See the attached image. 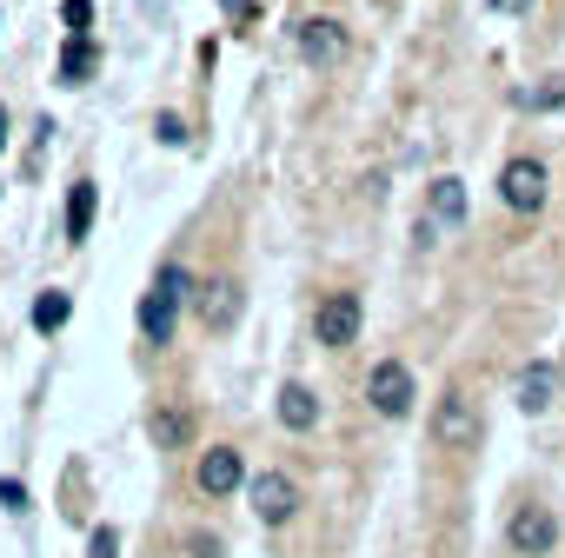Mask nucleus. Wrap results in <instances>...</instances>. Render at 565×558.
Listing matches in <instances>:
<instances>
[{
    "label": "nucleus",
    "instance_id": "nucleus-11",
    "mask_svg": "<svg viewBox=\"0 0 565 558\" xmlns=\"http://www.w3.org/2000/svg\"><path fill=\"white\" fill-rule=\"evenodd\" d=\"M512 399H519V412H545V406L558 399V373H552L545 360H532V366L512 379Z\"/></svg>",
    "mask_w": 565,
    "mask_h": 558
},
{
    "label": "nucleus",
    "instance_id": "nucleus-7",
    "mask_svg": "<svg viewBox=\"0 0 565 558\" xmlns=\"http://www.w3.org/2000/svg\"><path fill=\"white\" fill-rule=\"evenodd\" d=\"M313 333H320V346H353L360 340V293H327L313 313Z\"/></svg>",
    "mask_w": 565,
    "mask_h": 558
},
{
    "label": "nucleus",
    "instance_id": "nucleus-22",
    "mask_svg": "<svg viewBox=\"0 0 565 558\" xmlns=\"http://www.w3.org/2000/svg\"><path fill=\"white\" fill-rule=\"evenodd\" d=\"M153 133H160V140H167V147H180V140H186V127H180V120H173V114H160V120H153Z\"/></svg>",
    "mask_w": 565,
    "mask_h": 558
},
{
    "label": "nucleus",
    "instance_id": "nucleus-24",
    "mask_svg": "<svg viewBox=\"0 0 565 558\" xmlns=\"http://www.w3.org/2000/svg\"><path fill=\"white\" fill-rule=\"evenodd\" d=\"M532 0H492V14H525Z\"/></svg>",
    "mask_w": 565,
    "mask_h": 558
},
{
    "label": "nucleus",
    "instance_id": "nucleus-25",
    "mask_svg": "<svg viewBox=\"0 0 565 558\" xmlns=\"http://www.w3.org/2000/svg\"><path fill=\"white\" fill-rule=\"evenodd\" d=\"M0 147H8V107H0Z\"/></svg>",
    "mask_w": 565,
    "mask_h": 558
},
{
    "label": "nucleus",
    "instance_id": "nucleus-6",
    "mask_svg": "<svg viewBox=\"0 0 565 558\" xmlns=\"http://www.w3.org/2000/svg\"><path fill=\"white\" fill-rule=\"evenodd\" d=\"M499 200H505L512 213H539V206H545V167H539V160H505Z\"/></svg>",
    "mask_w": 565,
    "mask_h": 558
},
{
    "label": "nucleus",
    "instance_id": "nucleus-9",
    "mask_svg": "<svg viewBox=\"0 0 565 558\" xmlns=\"http://www.w3.org/2000/svg\"><path fill=\"white\" fill-rule=\"evenodd\" d=\"M239 279H206V287H200V320L213 326V333H233L239 326Z\"/></svg>",
    "mask_w": 565,
    "mask_h": 558
},
{
    "label": "nucleus",
    "instance_id": "nucleus-15",
    "mask_svg": "<svg viewBox=\"0 0 565 558\" xmlns=\"http://www.w3.org/2000/svg\"><path fill=\"white\" fill-rule=\"evenodd\" d=\"M87 226H94V180H74V193H67V239H87Z\"/></svg>",
    "mask_w": 565,
    "mask_h": 558
},
{
    "label": "nucleus",
    "instance_id": "nucleus-23",
    "mask_svg": "<svg viewBox=\"0 0 565 558\" xmlns=\"http://www.w3.org/2000/svg\"><path fill=\"white\" fill-rule=\"evenodd\" d=\"M186 551H193V558H220V538H206V532H193V538H186Z\"/></svg>",
    "mask_w": 565,
    "mask_h": 558
},
{
    "label": "nucleus",
    "instance_id": "nucleus-13",
    "mask_svg": "<svg viewBox=\"0 0 565 558\" xmlns=\"http://www.w3.org/2000/svg\"><path fill=\"white\" fill-rule=\"evenodd\" d=\"M94 61H100V54H94V41H87V34H74V41L61 47V87H81V81L94 74Z\"/></svg>",
    "mask_w": 565,
    "mask_h": 558
},
{
    "label": "nucleus",
    "instance_id": "nucleus-5",
    "mask_svg": "<svg viewBox=\"0 0 565 558\" xmlns=\"http://www.w3.org/2000/svg\"><path fill=\"white\" fill-rule=\"evenodd\" d=\"M505 538H512V551H519V558H545V551L558 545V518H552L545 505H519V512H512V525H505Z\"/></svg>",
    "mask_w": 565,
    "mask_h": 558
},
{
    "label": "nucleus",
    "instance_id": "nucleus-19",
    "mask_svg": "<svg viewBox=\"0 0 565 558\" xmlns=\"http://www.w3.org/2000/svg\"><path fill=\"white\" fill-rule=\"evenodd\" d=\"M61 21H67L74 34H87V21H94V0H61Z\"/></svg>",
    "mask_w": 565,
    "mask_h": 558
},
{
    "label": "nucleus",
    "instance_id": "nucleus-14",
    "mask_svg": "<svg viewBox=\"0 0 565 558\" xmlns=\"http://www.w3.org/2000/svg\"><path fill=\"white\" fill-rule=\"evenodd\" d=\"M452 219H466V180H433V226H452Z\"/></svg>",
    "mask_w": 565,
    "mask_h": 558
},
{
    "label": "nucleus",
    "instance_id": "nucleus-16",
    "mask_svg": "<svg viewBox=\"0 0 565 558\" xmlns=\"http://www.w3.org/2000/svg\"><path fill=\"white\" fill-rule=\"evenodd\" d=\"M186 439H193V419H186V412H173V406L153 412V446H160V452H180Z\"/></svg>",
    "mask_w": 565,
    "mask_h": 558
},
{
    "label": "nucleus",
    "instance_id": "nucleus-20",
    "mask_svg": "<svg viewBox=\"0 0 565 558\" xmlns=\"http://www.w3.org/2000/svg\"><path fill=\"white\" fill-rule=\"evenodd\" d=\"M87 558H120V532H114V525H100V532H94V545H87Z\"/></svg>",
    "mask_w": 565,
    "mask_h": 558
},
{
    "label": "nucleus",
    "instance_id": "nucleus-1",
    "mask_svg": "<svg viewBox=\"0 0 565 558\" xmlns=\"http://www.w3.org/2000/svg\"><path fill=\"white\" fill-rule=\"evenodd\" d=\"M180 300H186V272H180V266H160V279H153V293L140 300V333H147L153 346H167V340H173Z\"/></svg>",
    "mask_w": 565,
    "mask_h": 558
},
{
    "label": "nucleus",
    "instance_id": "nucleus-10",
    "mask_svg": "<svg viewBox=\"0 0 565 558\" xmlns=\"http://www.w3.org/2000/svg\"><path fill=\"white\" fill-rule=\"evenodd\" d=\"M300 54H307L313 67H333V61L347 54V28H340V21H327V14L300 21Z\"/></svg>",
    "mask_w": 565,
    "mask_h": 558
},
{
    "label": "nucleus",
    "instance_id": "nucleus-4",
    "mask_svg": "<svg viewBox=\"0 0 565 558\" xmlns=\"http://www.w3.org/2000/svg\"><path fill=\"white\" fill-rule=\"evenodd\" d=\"M366 399H373L386 419H406L419 393H413V373H406L399 360H380V366H373V379H366Z\"/></svg>",
    "mask_w": 565,
    "mask_h": 558
},
{
    "label": "nucleus",
    "instance_id": "nucleus-8",
    "mask_svg": "<svg viewBox=\"0 0 565 558\" xmlns=\"http://www.w3.org/2000/svg\"><path fill=\"white\" fill-rule=\"evenodd\" d=\"M193 485H200L206 498H226V492H239V485H246V465H239V452H233V446H213V452H200V465H193Z\"/></svg>",
    "mask_w": 565,
    "mask_h": 558
},
{
    "label": "nucleus",
    "instance_id": "nucleus-17",
    "mask_svg": "<svg viewBox=\"0 0 565 558\" xmlns=\"http://www.w3.org/2000/svg\"><path fill=\"white\" fill-rule=\"evenodd\" d=\"M67 313H74V300H67V293H41V300H34V333H61V326H67Z\"/></svg>",
    "mask_w": 565,
    "mask_h": 558
},
{
    "label": "nucleus",
    "instance_id": "nucleus-3",
    "mask_svg": "<svg viewBox=\"0 0 565 558\" xmlns=\"http://www.w3.org/2000/svg\"><path fill=\"white\" fill-rule=\"evenodd\" d=\"M246 498H253V512H259L266 525H287V518L300 512V485H294L287 472H259V479H246Z\"/></svg>",
    "mask_w": 565,
    "mask_h": 558
},
{
    "label": "nucleus",
    "instance_id": "nucleus-12",
    "mask_svg": "<svg viewBox=\"0 0 565 558\" xmlns=\"http://www.w3.org/2000/svg\"><path fill=\"white\" fill-rule=\"evenodd\" d=\"M279 419H287V432H313V426H320V399H313V386H300V379L279 386Z\"/></svg>",
    "mask_w": 565,
    "mask_h": 558
},
{
    "label": "nucleus",
    "instance_id": "nucleus-18",
    "mask_svg": "<svg viewBox=\"0 0 565 558\" xmlns=\"http://www.w3.org/2000/svg\"><path fill=\"white\" fill-rule=\"evenodd\" d=\"M558 100H565V74H558L552 87H539V94H532V87L519 94V107H532V114H545V107H558Z\"/></svg>",
    "mask_w": 565,
    "mask_h": 558
},
{
    "label": "nucleus",
    "instance_id": "nucleus-21",
    "mask_svg": "<svg viewBox=\"0 0 565 558\" xmlns=\"http://www.w3.org/2000/svg\"><path fill=\"white\" fill-rule=\"evenodd\" d=\"M0 505H8V512H28V485H21V479H0Z\"/></svg>",
    "mask_w": 565,
    "mask_h": 558
},
{
    "label": "nucleus",
    "instance_id": "nucleus-2",
    "mask_svg": "<svg viewBox=\"0 0 565 558\" xmlns=\"http://www.w3.org/2000/svg\"><path fill=\"white\" fill-rule=\"evenodd\" d=\"M479 432H486V426H479V406H472L466 393H446V399L433 406V439H439L446 452H472Z\"/></svg>",
    "mask_w": 565,
    "mask_h": 558
}]
</instances>
